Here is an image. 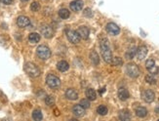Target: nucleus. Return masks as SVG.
I'll return each mask as SVG.
<instances>
[{
    "instance_id": "22",
    "label": "nucleus",
    "mask_w": 159,
    "mask_h": 121,
    "mask_svg": "<svg viewBox=\"0 0 159 121\" xmlns=\"http://www.w3.org/2000/svg\"><path fill=\"white\" fill-rule=\"evenodd\" d=\"M90 60H91V62L95 64V66H97V64H99V63H100L99 55L97 54L95 51H92V52H91V54H90Z\"/></svg>"
},
{
    "instance_id": "13",
    "label": "nucleus",
    "mask_w": 159,
    "mask_h": 121,
    "mask_svg": "<svg viewBox=\"0 0 159 121\" xmlns=\"http://www.w3.org/2000/svg\"><path fill=\"white\" fill-rule=\"evenodd\" d=\"M77 32H78L79 35H80V37L82 38V39H88V38H89L90 30L86 27H80L77 29Z\"/></svg>"
},
{
    "instance_id": "1",
    "label": "nucleus",
    "mask_w": 159,
    "mask_h": 121,
    "mask_svg": "<svg viewBox=\"0 0 159 121\" xmlns=\"http://www.w3.org/2000/svg\"><path fill=\"white\" fill-rule=\"evenodd\" d=\"M101 57L104 60L105 63L110 64L112 62V53H111V50L109 48V45H108V42L107 39H101Z\"/></svg>"
},
{
    "instance_id": "5",
    "label": "nucleus",
    "mask_w": 159,
    "mask_h": 121,
    "mask_svg": "<svg viewBox=\"0 0 159 121\" xmlns=\"http://www.w3.org/2000/svg\"><path fill=\"white\" fill-rule=\"evenodd\" d=\"M46 83L50 88L57 89L60 87L61 85V80L59 77H57L54 74H48L46 77Z\"/></svg>"
},
{
    "instance_id": "35",
    "label": "nucleus",
    "mask_w": 159,
    "mask_h": 121,
    "mask_svg": "<svg viewBox=\"0 0 159 121\" xmlns=\"http://www.w3.org/2000/svg\"><path fill=\"white\" fill-rule=\"evenodd\" d=\"M3 4H6V5H9V4L12 3V0H0Z\"/></svg>"
},
{
    "instance_id": "17",
    "label": "nucleus",
    "mask_w": 159,
    "mask_h": 121,
    "mask_svg": "<svg viewBox=\"0 0 159 121\" xmlns=\"http://www.w3.org/2000/svg\"><path fill=\"white\" fill-rule=\"evenodd\" d=\"M136 115L138 116V117H141V118H144L145 116L147 115V110L145 109L144 106H139L136 109Z\"/></svg>"
},
{
    "instance_id": "30",
    "label": "nucleus",
    "mask_w": 159,
    "mask_h": 121,
    "mask_svg": "<svg viewBox=\"0 0 159 121\" xmlns=\"http://www.w3.org/2000/svg\"><path fill=\"white\" fill-rule=\"evenodd\" d=\"M153 66H155V62H154L153 59H148L147 62H145V67H147V70H149V68L152 67Z\"/></svg>"
},
{
    "instance_id": "26",
    "label": "nucleus",
    "mask_w": 159,
    "mask_h": 121,
    "mask_svg": "<svg viewBox=\"0 0 159 121\" xmlns=\"http://www.w3.org/2000/svg\"><path fill=\"white\" fill-rule=\"evenodd\" d=\"M59 16L61 19H68L70 16V13L68 9H61L59 11Z\"/></svg>"
},
{
    "instance_id": "28",
    "label": "nucleus",
    "mask_w": 159,
    "mask_h": 121,
    "mask_svg": "<svg viewBox=\"0 0 159 121\" xmlns=\"http://www.w3.org/2000/svg\"><path fill=\"white\" fill-rule=\"evenodd\" d=\"M114 66L115 67H120L123 64V60L121 58H119V57H115V58H113L112 59V62H111Z\"/></svg>"
},
{
    "instance_id": "19",
    "label": "nucleus",
    "mask_w": 159,
    "mask_h": 121,
    "mask_svg": "<svg viewBox=\"0 0 159 121\" xmlns=\"http://www.w3.org/2000/svg\"><path fill=\"white\" fill-rule=\"evenodd\" d=\"M119 119L123 120V121L130 120L131 119V113L128 110H121L120 113H119Z\"/></svg>"
},
{
    "instance_id": "21",
    "label": "nucleus",
    "mask_w": 159,
    "mask_h": 121,
    "mask_svg": "<svg viewBox=\"0 0 159 121\" xmlns=\"http://www.w3.org/2000/svg\"><path fill=\"white\" fill-rule=\"evenodd\" d=\"M136 54H137V48L136 47H131V48L126 52L125 56L128 60H132L136 56Z\"/></svg>"
},
{
    "instance_id": "11",
    "label": "nucleus",
    "mask_w": 159,
    "mask_h": 121,
    "mask_svg": "<svg viewBox=\"0 0 159 121\" xmlns=\"http://www.w3.org/2000/svg\"><path fill=\"white\" fill-rule=\"evenodd\" d=\"M70 9L74 12H78L81 11L83 9V1L82 0H74L71 3H70Z\"/></svg>"
},
{
    "instance_id": "10",
    "label": "nucleus",
    "mask_w": 159,
    "mask_h": 121,
    "mask_svg": "<svg viewBox=\"0 0 159 121\" xmlns=\"http://www.w3.org/2000/svg\"><path fill=\"white\" fill-rule=\"evenodd\" d=\"M143 98H144V102L152 103L154 101V98H155V95H154L153 91H151V90H145L143 93Z\"/></svg>"
},
{
    "instance_id": "38",
    "label": "nucleus",
    "mask_w": 159,
    "mask_h": 121,
    "mask_svg": "<svg viewBox=\"0 0 159 121\" xmlns=\"http://www.w3.org/2000/svg\"><path fill=\"white\" fill-rule=\"evenodd\" d=\"M156 111H157V112H159V109H157V110H156Z\"/></svg>"
},
{
    "instance_id": "20",
    "label": "nucleus",
    "mask_w": 159,
    "mask_h": 121,
    "mask_svg": "<svg viewBox=\"0 0 159 121\" xmlns=\"http://www.w3.org/2000/svg\"><path fill=\"white\" fill-rule=\"evenodd\" d=\"M28 40L30 43H37L40 40V35L36 32H31L28 35Z\"/></svg>"
},
{
    "instance_id": "7",
    "label": "nucleus",
    "mask_w": 159,
    "mask_h": 121,
    "mask_svg": "<svg viewBox=\"0 0 159 121\" xmlns=\"http://www.w3.org/2000/svg\"><path fill=\"white\" fill-rule=\"evenodd\" d=\"M17 25L22 28H25L30 25V20L25 16H20L17 20Z\"/></svg>"
},
{
    "instance_id": "18",
    "label": "nucleus",
    "mask_w": 159,
    "mask_h": 121,
    "mask_svg": "<svg viewBox=\"0 0 159 121\" xmlns=\"http://www.w3.org/2000/svg\"><path fill=\"white\" fill-rule=\"evenodd\" d=\"M57 67H58V70L60 71L65 72L69 68V64L65 62V60H61V62H59L58 64H57Z\"/></svg>"
},
{
    "instance_id": "16",
    "label": "nucleus",
    "mask_w": 159,
    "mask_h": 121,
    "mask_svg": "<svg viewBox=\"0 0 159 121\" xmlns=\"http://www.w3.org/2000/svg\"><path fill=\"white\" fill-rule=\"evenodd\" d=\"M129 92L128 90L125 88H120L118 90V98L120 99L121 101H126L128 98H129Z\"/></svg>"
},
{
    "instance_id": "12",
    "label": "nucleus",
    "mask_w": 159,
    "mask_h": 121,
    "mask_svg": "<svg viewBox=\"0 0 159 121\" xmlns=\"http://www.w3.org/2000/svg\"><path fill=\"white\" fill-rule=\"evenodd\" d=\"M147 54V48L145 46H140L139 48H137V58L139 60H144L145 58V56Z\"/></svg>"
},
{
    "instance_id": "34",
    "label": "nucleus",
    "mask_w": 159,
    "mask_h": 121,
    "mask_svg": "<svg viewBox=\"0 0 159 121\" xmlns=\"http://www.w3.org/2000/svg\"><path fill=\"white\" fill-rule=\"evenodd\" d=\"M83 13H84V15L87 16V17H91V16H92V11L89 9V8H87V9L84 10Z\"/></svg>"
},
{
    "instance_id": "24",
    "label": "nucleus",
    "mask_w": 159,
    "mask_h": 121,
    "mask_svg": "<svg viewBox=\"0 0 159 121\" xmlns=\"http://www.w3.org/2000/svg\"><path fill=\"white\" fill-rule=\"evenodd\" d=\"M32 118L36 121H39V120H42L43 118V115H42V112L39 110H35L33 112H32Z\"/></svg>"
},
{
    "instance_id": "32",
    "label": "nucleus",
    "mask_w": 159,
    "mask_h": 121,
    "mask_svg": "<svg viewBox=\"0 0 159 121\" xmlns=\"http://www.w3.org/2000/svg\"><path fill=\"white\" fill-rule=\"evenodd\" d=\"M80 105L84 107V109H88V107L90 106V103L88 100H85V99H84V100H81Z\"/></svg>"
},
{
    "instance_id": "37",
    "label": "nucleus",
    "mask_w": 159,
    "mask_h": 121,
    "mask_svg": "<svg viewBox=\"0 0 159 121\" xmlns=\"http://www.w3.org/2000/svg\"><path fill=\"white\" fill-rule=\"evenodd\" d=\"M22 1H25H25H28V0H22Z\"/></svg>"
},
{
    "instance_id": "31",
    "label": "nucleus",
    "mask_w": 159,
    "mask_h": 121,
    "mask_svg": "<svg viewBox=\"0 0 159 121\" xmlns=\"http://www.w3.org/2000/svg\"><path fill=\"white\" fill-rule=\"evenodd\" d=\"M30 9L33 12H37L39 9H40V5H39L38 2H32L31 5H30Z\"/></svg>"
},
{
    "instance_id": "14",
    "label": "nucleus",
    "mask_w": 159,
    "mask_h": 121,
    "mask_svg": "<svg viewBox=\"0 0 159 121\" xmlns=\"http://www.w3.org/2000/svg\"><path fill=\"white\" fill-rule=\"evenodd\" d=\"M72 112L77 117H80V116H83L84 113H85V109L81 105H75L72 107Z\"/></svg>"
},
{
    "instance_id": "9",
    "label": "nucleus",
    "mask_w": 159,
    "mask_h": 121,
    "mask_svg": "<svg viewBox=\"0 0 159 121\" xmlns=\"http://www.w3.org/2000/svg\"><path fill=\"white\" fill-rule=\"evenodd\" d=\"M107 30L108 32H109L110 34H112V35H117V34L120 32V28L119 27L114 23H109L107 25Z\"/></svg>"
},
{
    "instance_id": "4",
    "label": "nucleus",
    "mask_w": 159,
    "mask_h": 121,
    "mask_svg": "<svg viewBox=\"0 0 159 121\" xmlns=\"http://www.w3.org/2000/svg\"><path fill=\"white\" fill-rule=\"evenodd\" d=\"M126 73L132 78H136L140 75V68L136 64H128L126 67Z\"/></svg>"
},
{
    "instance_id": "25",
    "label": "nucleus",
    "mask_w": 159,
    "mask_h": 121,
    "mask_svg": "<svg viewBox=\"0 0 159 121\" xmlns=\"http://www.w3.org/2000/svg\"><path fill=\"white\" fill-rule=\"evenodd\" d=\"M108 107L105 106H104V105L99 106V107L97 109V112H98V113H99L100 115H105V114H108Z\"/></svg>"
},
{
    "instance_id": "33",
    "label": "nucleus",
    "mask_w": 159,
    "mask_h": 121,
    "mask_svg": "<svg viewBox=\"0 0 159 121\" xmlns=\"http://www.w3.org/2000/svg\"><path fill=\"white\" fill-rule=\"evenodd\" d=\"M148 71L151 73V74H156V73L158 72V67L156 66H153L152 67H151L148 70Z\"/></svg>"
},
{
    "instance_id": "27",
    "label": "nucleus",
    "mask_w": 159,
    "mask_h": 121,
    "mask_svg": "<svg viewBox=\"0 0 159 121\" xmlns=\"http://www.w3.org/2000/svg\"><path fill=\"white\" fill-rule=\"evenodd\" d=\"M145 81L149 84H155L156 83V79H155V77H154V74H151V73L145 76Z\"/></svg>"
},
{
    "instance_id": "2",
    "label": "nucleus",
    "mask_w": 159,
    "mask_h": 121,
    "mask_svg": "<svg viewBox=\"0 0 159 121\" xmlns=\"http://www.w3.org/2000/svg\"><path fill=\"white\" fill-rule=\"evenodd\" d=\"M25 70L30 77H38L41 73L38 67L32 63H26L25 64Z\"/></svg>"
},
{
    "instance_id": "29",
    "label": "nucleus",
    "mask_w": 159,
    "mask_h": 121,
    "mask_svg": "<svg viewBox=\"0 0 159 121\" xmlns=\"http://www.w3.org/2000/svg\"><path fill=\"white\" fill-rule=\"evenodd\" d=\"M45 103H46V105H47V106H54V105H55V99H54V97H52V96H48V97H46V99H45Z\"/></svg>"
},
{
    "instance_id": "8",
    "label": "nucleus",
    "mask_w": 159,
    "mask_h": 121,
    "mask_svg": "<svg viewBox=\"0 0 159 121\" xmlns=\"http://www.w3.org/2000/svg\"><path fill=\"white\" fill-rule=\"evenodd\" d=\"M41 33L42 35H44V37L46 38H51L53 35H54V30L53 28L48 25H44L41 27Z\"/></svg>"
},
{
    "instance_id": "3",
    "label": "nucleus",
    "mask_w": 159,
    "mask_h": 121,
    "mask_svg": "<svg viewBox=\"0 0 159 121\" xmlns=\"http://www.w3.org/2000/svg\"><path fill=\"white\" fill-rule=\"evenodd\" d=\"M36 54H37V56L39 58H40L41 60H44L49 59L51 57V51L45 45L38 46L37 49H36Z\"/></svg>"
},
{
    "instance_id": "6",
    "label": "nucleus",
    "mask_w": 159,
    "mask_h": 121,
    "mask_svg": "<svg viewBox=\"0 0 159 121\" xmlns=\"http://www.w3.org/2000/svg\"><path fill=\"white\" fill-rule=\"evenodd\" d=\"M67 36L68 38V40L71 42L72 44H78L81 39V37L78 34V32L74 31V30H71V29L67 30Z\"/></svg>"
},
{
    "instance_id": "23",
    "label": "nucleus",
    "mask_w": 159,
    "mask_h": 121,
    "mask_svg": "<svg viewBox=\"0 0 159 121\" xmlns=\"http://www.w3.org/2000/svg\"><path fill=\"white\" fill-rule=\"evenodd\" d=\"M86 97L88 98V100H91V101H95L96 98H97V95L94 89H88L86 91Z\"/></svg>"
},
{
    "instance_id": "36",
    "label": "nucleus",
    "mask_w": 159,
    "mask_h": 121,
    "mask_svg": "<svg viewBox=\"0 0 159 121\" xmlns=\"http://www.w3.org/2000/svg\"><path fill=\"white\" fill-rule=\"evenodd\" d=\"M104 90H105L104 88H103V89H101V91H100V93H101V94H103V93L104 92Z\"/></svg>"
},
{
    "instance_id": "15",
    "label": "nucleus",
    "mask_w": 159,
    "mask_h": 121,
    "mask_svg": "<svg viewBox=\"0 0 159 121\" xmlns=\"http://www.w3.org/2000/svg\"><path fill=\"white\" fill-rule=\"evenodd\" d=\"M65 97H67L68 100H71V101L77 100L78 99V93L74 89L70 88V89H68L67 91H65Z\"/></svg>"
}]
</instances>
